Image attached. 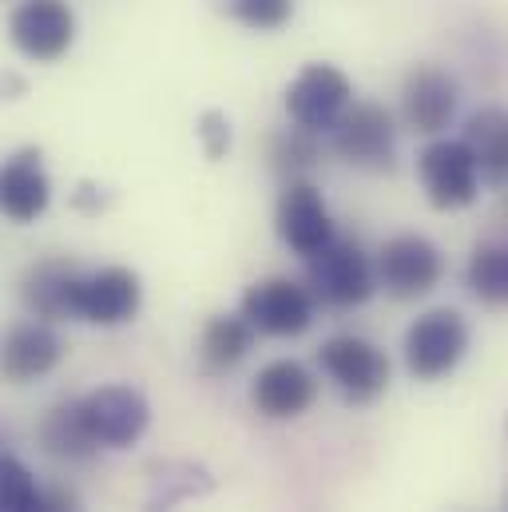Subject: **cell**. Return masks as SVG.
Masks as SVG:
<instances>
[{
    "instance_id": "83f0119b",
    "label": "cell",
    "mask_w": 508,
    "mask_h": 512,
    "mask_svg": "<svg viewBox=\"0 0 508 512\" xmlns=\"http://www.w3.org/2000/svg\"><path fill=\"white\" fill-rule=\"evenodd\" d=\"M505 433H508V425H505Z\"/></svg>"
},
{
    "instance_id": "9c48e42d",
    "label": "cell",
    "mask_w": 508,
    "mask_h": 512,
    "mask_svg": "<svg viewBox=\"0 0 508 512\" xmlns=\"http://www.w3.org/2000/svg\"><path fill=\"white\" fill-rule=\"evenodd\" d=\"M314 294L290 278H262L243 294V318L266 338H298L314 326Z\"/></svg>"
},
{
    "instance_id": "8992f818",
    "label": "cell",
    "mask_w": 508,
    "mask_h": 512,
    "mask_svg": "<svg viewBox=\"0 0 508 512\" xmlns=\"http://www.w3.org/2000/svg\"><path fill=\"white\" fill-rule=\"evenodd\" d=\"M330 147L362 171H393L397 155V124L393 112L374 100H354L350 112L330 131Z\"/></svg>"
},
{
    "instance_id": "ba28073f",
    "label": "cell",
    "mask_w": 508,
    "mask_h": 512,
    "mask_svg": "<svg viewBox=\"0 0 508 512\" xmlns=\"http://www.w3.org/2000/svg\"><path fill=\"white\" fill-rule=\"evenodd\" d=\"M143 286L127 266H100L92 274H76L72 286V318L92 326H124L139 314Z\"/></svg>"
},
{
    "instance_id": "3957f363",
    "label": "cell",
    "mask_w": 508,
    "mask_h": 512,
    "mask_svg": "<svg viewBox=\"0 0 508 512\" xmlns=\"http://www.w3.org/2000/svg\"><path fill=\"white\" fill-rule=\"evenodd\" d=\"M350 104H354V84L334 64H306L286 88L290 124L314 131V135H330L338 128V120L350 112Z\"/></svg>"
},
{
    "instance_id": "277c9868",
    "label": "cell",
    "mask_w": 508,
    "mask_h": 512,
    "mask_svg": "<svg viewBox=\"0 0 508 512\" xmlns=\"http://www.w3.org/2000/svg\"><path fill=\"white\" fill-rule=\"evenodd\" d=\"M469 350V326L457 310H429L405 330V370L417 382H437L461 366Z\"/></svg>"
},
{
    "instance_id": "ffe728a7",
    "label": "cell",
    "mask_w": 508,
    "mask_h": 512,
    "mask_svg": "<svg viewBox=\"0 0 508 512\" xmlns=\"http://www.w3.org/2000/svg\"><path fill=\"white\" fill-rule=\"evenodd\" d=\"M254 330L251 322L239 314H215L207 326H203V338H199V358H203V370L207 374H227L235 370L254 346Z\"/></svg>"
},
{
    "instance_id": "d6986e66",
    "label": "cell",
    "mask_w": 508,
    "mask_h": 512,
    "mask_svg": "<svg viewBox=\"0 0 508 512\" xmlns=\"http://www.w3.org/2000/svg\"><path fill=\"white\" fill-rule=\"evenodd\" d=\"M465 143L481 167V179L493 187L508 183V108H477L465 124Z\"/></svg>"
},
{
    "instance_id": "e0dca14e",
    "label": "cell",
    "mask_w": 508,
    "mask_h": 512,
    "mask_svg": "<svg viewBox=\"0 0 508 512\" xmlns=\"http://www.w3.org/2000/svg\"><path fill=\"white\" fill-rule=\"evenodd\" d=\"M76 262L68 258H40L24 270L20 298L32 310V318L44 322H64L72 318V286H76Z\"/></svg>"
},
{
    "instance_id": "603a6c76",
    "label": "cell",
    "mask_w": 508,
    "mask_h": 512,
    "mask_svg": "<svg viewBox=\"0 0 508 512\" xmlns=\"http://www.w3.org/2000/svg\"><path fill=\"white\" fill-rule=\"evenodd\" d=\"M44 489L20 457H0V512H40Z\"/></svg>"
},
{
    "instance_id": "52a82bcc",
    "label": "cell",
    "mask_w": 508,
    "mask_h": 512,
    "mask_svg": "<svg viewBox=\"0 0 508 512\" xmlns=\"http://www.w3.org/2000/svg\"><path fill=\"white\" fill-rule=\"evenodd\" d=\"M8 40L20 56L52 64L76 44V12L68 0H20L8 16Z\"/></svg>"
},
{
    "instance_id": "7a4b0ae2",
    "label": "cell",
    "mask_w": 508,
    "mask_h": 512,
    "mask_svg": "<svg viewBox=\"0 0 508 512\" xmlns=\"http://www.w3.org/2000/svg\"><path fill=\"white\" fill-rule=\"evenodd\" d=\"M417 175L425 187V199L437 211H465L481 195V167L465 139H433L417 155Z\"/></svg>"
},
{
    "instance_id": "d4e9b609",
    "label": "cell",
    "mask_w": 508,
    "mask_h": 512,
    "mask_svg": "<svg viewBox=\"0 0 508 512\" xmlns=\"http://www.w3.org/2000/svg\"><path fill=\"white\" fill-rule=\"evenodd\" d=\"M195 131H199V143H203L207 159H223L231 151V120L223 112H203Z\"/></svg>"
},
{
    "instance_id": "30bf717a",
    "label": "cell",
    "mask_w": 508,
    "mask_h": 512,
    "mask_svg": "<svg viewBox=\"0 0 508 512\" xmlns=\"http://www.w3.org/2000/svg\"><path fill=\"white\" fill-rule=\"evenodd\" d=\"M274 231L278 239L294 251V255L310 258L326 251L338 235H334V219L330 207L322 199V191L306 179H290L278 195V211H274Z\"/></svg>"
},
{
    "instance_id": "8fae6325",
    "label": "cell",
    "mask_w": 508,
    "mask_h": 512,
    "mask_svg": "<svg viewBox=\"0 0 508 512\" xmlns=\"http://www.w3.org/2000/svg\"><path fill=\"white\" fill-rule=\"evenodd\" d=\"M441 270V251L425 235H393L378 251V286L397 302L425 298L441 282Z\"/></svg>"
},
{
    "instance_id": "4316f807",
    "label": "cell",
    "mask_w": 508,
    "mask_h": 512,
    "mask_svg": "<svg viewBox=\"0 0 508 512\" xmlns=\"http://www.w3.org/2000/svg\"><path fill=\"white\" fill-rule=\"evenodd\" d=\"M40 512H80V501H76L72 489L52 485V489H44V505H40Z\"/></svg>"
},
{
    "instance_id": "2e32d148",
    "label": "cell",
    "mask_w": 508,
    "mask_h": 512,
    "mask_svg": "<svg viewBox=\"0 0 508 512\" xmlns=\"http://www.w3.org/2000/svg\"><path fill=\"white\" fill-rule=\"evenodd\" d=\"M60 358H64V342L52 330V322H44V318L16 322L4 338V378L16 385L52 374L60 366Z\"/></svg>"
},
{
    "instance_id": "484cf974",
    "label": "cell",
    "mask_w": 508,
    "mask_h": 512,
    "mask_svg": "<svg viewBox=\"0 0 508 512\" xmlns=\"http://www.w3.org/2000/svg\"><path fill=\"white\" fill-rule=\"evenodd\" d=\"M104 203H108V195H104L96 183H80V187L72 191V207H76L80 215H100Z\"/></svg>"
},
{
    "instance_id": "cb8c5ba5",
    "label": "cell",
    "mask_w": 508,
    "mask_h": 512,
    "mask_svg": "<svg viewBox=\"0 0 508 512\" xmlns=\"http://www.w3.org/2000/svg\"><path fill=\"white\" fill-rule=\"evenodd\" d=\"M231 20L254 32H274L294 16V0H227Z\"/></svg>"
},
{
    "instance_id": "7402d4cb",
    "label": "cell",
    "mask_w": 508,
    "mask_h": 512,
    "mask_svg": "<svg viewBox=\"0 0 508 512\" xmlns=\"http://www.w3.org/2000/svg\"><path fill=\"white\" fill-rule=\"evenodd\" d=\"M318 159H322V143H318L314 131L294 124V128H282L270 135V167L278 175H286V183L298 179L302 171H310Z\"/></svg>"
},
{
    "instance_id": "9a60e30c",
    "label": "cell",
    "mask_w": 508,
    "mask_h": 512,
    "mask_svg": "<svg viewBox=\"0 0 508 512\" xmlns=\"http://www.w3.org/2000/svg\"><path fill=\"white\" fill-rule=\"evenodd\" d=\"M52 203V179L36 147L16 151L0 171V207L12 223H36Z\"/></svg>"
},
{
    "instance_id": "ac0fdd59",
    "label": "cell",
    "mask_w": 508,
    "mask_h": 512,
    "mask_svg": "<svg viewBox=\"0 0 508 512\" xmlns=\"http://www.w3.org/2000/svg\"><path fill=\"white\" fill-rule=\"evenodd\" d=\"M40 445H44V453H52L60 461H92L100 453V441L88 429V417H84V401L80 397H64V401H56L44 413V421H40Z\"/></svg>"
},
{
    "instance_id": "5b68a950",
    "label": "cell",
    "mask_w": 508,
    "mask_h": 512,
    "mask_svg": "<svg viewBox=\"0 0 508 512\" xmlns=\"http://www.w3.org/2000/svg\"><path fill=\"white\" fill-rule=\"evenodd\" d=\"M318 362H322V374L350 405L378 401L389 385V358L358 334H334L330 342H322Z\"/></svg>"
},
{
    "instance_id": "4fadbf2b",
    "label": "cell",
    "mask_w": 508,
    "mask_h": 512,
    "mask_svg": "<svg viewBox=\"0 0 508 512\" xmlns=\"http://www.w3.org/2000/svg\"><path fill=\"white\" fill-rule=\"evenodd\" d=\"M461 104L457 80L437 64H417L401 84V120L417 135H441L453 124Z\"/></svg>"
},
{
    "instance_id": "7c38bea8",
    "label": "cell",
    "mask_w": 508,
    "mask_h": 512,
    "mask_svg": "<svg viewBox=\"0 0 508 512\" xmlns=\"http://www.w3.org/2000/svg\"><path fill=\"white\" fill-rule=\"evenodd\" d=\"M80 401L100 449H127L151 425V405L135 385H100Z\"/></svg>"
},
{
    "instance_id": "5bb4252c",
    "label": "cell",
    "mask_w": 508,
    "mask_h": 512,
    "mask_svg": "<svg viewBox=\"0 0 508 512\" xmlns=\"http://www.w3.org/2000/svg\"><path fill=\"white\" fill-rule=\"evenodd\" d=\"M314 397H318L314 374L294 358H278V362L262 366L251 385L254 409L270 421H290V417L306 413L314 405Z\"/></svg>"
},
{
    "instance_id": "44dd1931",
    "label": "cell",
    "mask_w": 508,
    "mask_h": 512,
    "mask_svg": "<svg viewBox=\"0 0 508 512\" xmlns=\"http://www.w3.org/2000/svg\"><path fill=\"white\" fill-rule=\"evenodd\" d=\"M465 282L477 302L485 306H508V243H489L477 247L469 258Z\"/></svg>"
},
{
    "instance_id": "6da1fadb",
    "label": "cell",
    "mask_w": 508,
    "mask_h": 512,
    "mask_svg": "<svg viewBox=\"0 0 508 512\" xmlns=\"http://www.w3.org/2000/svg\"><path fill=\"white\" fill-rule=\"evenodd\" d=\"M306 286L322 306L354 310L374 298L378 262H370V255L354 239H334L326 251L306 258Z\"/></svg>"
}]
</instances>
